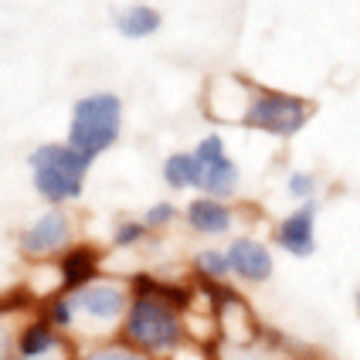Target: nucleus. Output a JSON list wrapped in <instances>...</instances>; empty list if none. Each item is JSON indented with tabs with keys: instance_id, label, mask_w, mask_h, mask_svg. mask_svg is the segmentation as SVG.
I'll return each instance as SVG.
<instances>
[{
	"instance_id": "obj_11",
	"label": "nucleus",
	"mask_w": 360,
	"mask_h": 360,
	"mask_svg": "<svg viewBox=\"0 0 360 360\" xmlns=\"http://www.w3.org/2000/svg\"><path fill=\"white\" fill-rule=\"evenodd\" d=\"M55 269V289L68 292V289H79L85 282L99 279L105 272V248L96 241H75L72 248H65L58 259L51 262Z\"/></svg>"
},
{
	"instance_id": "obj_14",
	"label": "nucleus",
	"mask_w": 360,
	"mask_h": 360,
	"mask_svg": "<svg viewBox=\"0 0 360 360\" xmlns=\"http://www.w3.org/2000/svg\"><path fill=\"white\" fill-rule=\"evenodd\" d=\"M160 180L170 194H198V160L187 150H174L167 153L160 163Z\"/></svg>"
},
{
	"instance_id": "obj_4",
	"label": "nucleus",
	"mask_w": 360,
	"mask_h": 360,
	"mask_svg": "<svg viewBox=\"0 0 360 360\" xmlns=\"http://www.w3.org/2000/svg\"><path fill=\"white\" fill-rule=\"evenodd\" d=\"M126 129V102L112 89H92L72 102L65 143H72L82 157L96 163L105 153H112Z\"/></svg>"
},
{
	"instance_id": "obj_2",
	"label": "nucleus",
	"mask_w": 360,
	"mask_h": 360,
	"mask_svg": "<svg viewBox=\"0 0 360 360\" xmlns=\"http://www.w3.org/2000/svg\"><path fill=\"white\" fill-rule=\"evenodd\" d=\"M129 306V279L102 272L99 279L85 282L79 289H51L34 300V313L44 316L75 343H96L120 337L122 316Z\"/></svg>"
},
{
	"instance_id": "obj_12",
	"label": "nucleus",
	"mask_w": 360,
	"mask_h": 360,
	"mask_svg": "<svg viewBox=\"0 0 360 360\" xmlns=\"http://www.w3.org/2000/svg\"><path fill=\"white\" fill-rule=\"evenodd\" d=\"M160 27H163L160 7H153L146 0H133V4H126V7H120L112 14V31L126 41H150L153 34H160Z\"/></svg>"
},
{
	"instance_id": "obj_20",
	"label": "nucleus",
	"mask_w": 360,
	"mask_h": 360,
	"mask_svg": "<svg viewBox=\"0 0 360 360\" xmlns=\"http://www.w3.org/2000/svg\"><path fill=\"white\" fill-rule=\"evenodd\" d=\"M75 347H79V343L61 347V350H48V354H14V360H72L75 357Z\"/></svg>"
},
{
	"instance_id": "obj_10",
	"label": "nucleus",
	"mask_w": 360,
	"mask_h": 360,
	"mask_svg": "<svg viewBox=\"0 0 360 360\" xmlns=\"http://www.w3.org/2000/svg\"><path fill=\"white\" fill-rule=\"evenodd\" d=\"M272 245L289 259H313L320 248V200L292 204L272 224Z\"/></svg>"
},
{
	"instance_id": "obj_15",
	"label": "nucleus",
	"mask_w": 360,
	"mask_h": 360,
	"mask_svg": "<svg viewBox=\"0 0 360 360\" xmlns=\"http://www.w3.org/2000/svg\"><path fill=\"white\" fill-rule=\"evenodd\" d=\"M31 309H34V296H24V292L0 296V360H14V337H18L20 320Z\"/></svg>"
},
{
	"instance_id": "obj_8",
	"label": "nucleus",
	"mask_w": 360,
	"mask_h": 360,
	"mask_svg": "<svg viewBox=\"0 0 360 360\" xmlns=\"http://www.w3.org/2000/svg\"><path fill=\"white\" fill-rule=\"evenodd\" d=\"M224 255H228L231 285L259 289L276 279V245L265 241L262 235H252V231L231 235L224 241Z\"/></svg>"
},
{
	"instance_id": "obj_13",
	"label": "nucleus",
	"mask_w": 360,
	"mask_h": 360,
	"mask_svg": "<svg viewBox=\"0 0 360 360\" xmlns=\"http://www.w3.org/2000/svg\"><path fill=\"white\" fill-rule=\"evenodd\" d=\"M187 279L198 282V285H207V289L231 285L224 245H200V248H194V255L187 262Z\"/></svg>"
},
{
	"instance_id": "obj_6",
	"label": "nucleus",
	"mask_w": 360,
	"mask_h": 360,
	"mask_svg": "<svg viewBox=\"0 0 360 360\" xmlns=\"http://www.w3.org/2000/svg\"><path fill=\"white\" fill-rule=\"evenodd\" d=\"M79 241V218L72 207H41L18 231V255L27 265H51Z\"/></svg>"
},
{
	"instance_id": "obj_9",
	"label": "nucleus",
	"mask_w": 360,
	"mask_h": 360,
	"mask_svg": "<svg viewBox=\"0 0 360 360\" xmlns=\"http://www.w3.org/2000/svg\"><path fill=\"white\" fill-rule=\"evenodd\" d=\"M180 224L191 238L204 241V245H218V241L238 235V207H235V200L194 194L180 207Z\"/></svg>"
},
{
	"instance_id": "obj_7",
	"label": "nucleus",
	"mask_w": 360,
	"mask_h": 360,
	"mask_svg": "<svg viewBox=\"0 0 360 360\" xmlns=\"http://www.w3.org/2000/svg\"><path fill=\"white\" fill-rule=\"evenodd\" d=\"M198 160V194L231 200L241 187V163L231 157L228 143L221 133H207L191 146Z\"/></svg>"
},
{
	"instance_id": "obj_19",
	"label": "nucleus",
	"mask_w": 360,
	"mask_h": 360,
	"mask_svg": "<svg viewBox=\"0 0 360 360\" xmlns=\"http://www.w3.org/2000/svg\"><path fill=\"white\" fill-rule=\"evenodd\" d=\"M140 218L153 235H163V231H170V228H177L180 224V204L177 200H170V198H160V200H153Z\"/></svg>"
},
{
	"instance_id": "obj_22",
	"label": "nucleus",
	"mask_w": 360,
	"mask_h": 360,
	"mask_svg": "<svg viewBox=\"0 0 360 360\" xmlns=\"http://www.w3.org/2000/svg\"><path fill=\"white\" fill-rule=\"evenodd\" d=\"M289 360H320L316 354H309V350H302V354H296V357H289Z\"/></svg>"
},
{
	"instance_id": "obj_21",
	"label": "nucleus",
	"mask_w": 360,
	"mask_h": 360,
	"mask_svg": "<svg viewBox=\"0 0 360 360\" xmlns=\"http://www.w3.org/2000/svg\"><path fill=\"white\" fill-rule=\"evenodd\" d=\"M354 313H357V320H360V282H357V289H354Z\"/></svg>"
},
{
	"instance_id": "obj_17",
	"label": "nucleus",
	"mask_w": 360,
	"mask_h": 360,
	"mask_svg": "<svg viewBox=\"0 0 360 360\" xmlns=\"http://www.w3.org/2000/svg\"><path fill=\"white\" fill-rule=\"evenodd\" d=\"M72 360H153V357L133 350L120 337H109V340H96V343H79Z\"/></svg>"
},
{
	"instance_id": "obj_18",
	"label": "nucleus",
	"mask_w": 360,
	"mask_h": 360,
	"mask_svg": "<svg viewBox=\"0 0 360 360\" xmlns=\"http://www.w3.org/2000/svg\"><path fill=\"white\" fill-rule=\"evenodd\" d=\"M282 191H285V198L292 200V204L320 200V174H313V170H289Z\"/></svg>"
},
{
	"instance_id": "obj_16",
	"label": "nucleus",
	"mask_w": 360,
	"mask_h": 360,
	"mask_svg": "<svg viewBox=\"0 0 360 360\" xmlns=\"http://www.w3.org/2000/svg\"><path fill=\"white\" fill-rule=\"evenodd\" d=\"M157 235L143 224V218H133V214H122V218L112 221L109 228V248L112 252H136L146 241H153Z\"/></svg>"
},
{
	"instance_id": "obj_3",
	"label": "nucleus",
	"mask_w": 360,
	"mask_h": 360,
	"mask_svg": "<svg viewBox=\"0 0 360 360\" xmlns=\"http://www.w3.org/2000/svg\"><path fill=\"white\" fill-rule=\"evenodd\" d=\"M92 160L72 143L48 140L27 153V180L44 207H75L85 198Z\"/></svg>"
},
{
	"instance_id": "obj_1",
	"label": "nucleus",
	"mask_w": 360,
	"mask_h": 360,
	"mask_svg": "<svg viewBox=\"0 0 360 360\" xmlns=\"http://www.w3.org/2000/svg\"><path fill=\"white\" fill-rule=\"evenodd\" d=\"M194 282L129 276V306L120 326V340L153 360H214V350L194 340L191 330Z\"/></svg>"
},
{
	"instance_id": "obj_5",
	"label": "nucleus",
	"mask_w": 360,
	"mask_h": 360,
	"mask_svg": "<svg viewBox=\"0 0 360 360\" xmlns=\"http://www.w3.org/2000/svg\"><path fill=\"white\" fill-rule=\"evenodd\" d=\"M313 120H316V102L313 99H306L300 92H289V89H272V85L252 82L238 126L252 129V133H262L269 140L289 143L296 140Z\"/></svg>"
}]
</instances>
